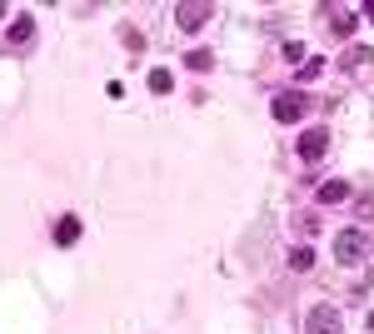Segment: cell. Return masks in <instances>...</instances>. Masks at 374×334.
I'll use <instances>...</instances> for the list:
<instances>
[{
	"label": "cell",
	"mask_w": 374,
	"mask_h": 334,
	"mask_svg": "<svg viewBox=\"0 0 374 334\" xmlns=\"http://www.w3.org/2000/svg\"><path fill=\"white\" fill-rule=\"evenodd\" d=\"M364 255H369L364 229H344V235H335V260H340V264H360Z\"/></svg>",
	"instance_id": "cell-1"
},
{
	"label": "cell",
	"mask_w": 374,
	"mask_h": 334,
	"mask_svg": "<svg viewBox=\"0 0 374 334\" xmlns=\"http://www.w3.org/2000/svg\"><path fill=\"white\" fill-rule=\"evenodd\" d=\"M210 15H215V6H210V0H190V6H175V20H180V30H200Z\"/></svg>",
	"instance_id": "cell-2"
},
{
	"label": "cell",
	"mask_w": 374,
	"mask_h": 334,
	"mask_svg": "<svg viewBox=\"0 0 374 334\" xmlns=\"http://www.w3.org/2000/svg\"><path fill=\"white\" fill-rule=\"evenodd\" d=\"M309 334H340V309L335 304H315L309 309V320H304Z\"/></svg>",
	"instance_id": "cell-3"
},
{
	"label": "cell",
	"mask_w": 374,
	"mask_h": 334,
	"mask_svg": "<svg viewBox=\"0 0 374 334\" xmlns=\"http://www.w3.org/2000/svg\"><path fill=\"white\" fill-rule=\"evenodd\" d=\"M269 110H275L280 125H295V120L304 115V95H300V90H284V95H275V105H269Z\"/></svg>",
	"instance_id": "cell-4"
},
{
	"label": "cell",
	"mask_w": 374,
	"mask_h": 334,
	"mask_svg": "<svg viewBox=\"0 0 374 334\" xmlns=\"http://www.w3.org/2000/svg\"><path fill=\"white\" fill-rule=\"evenodd\" d=\"M324 150H329V130H320V125H315V130L300 135V160L315 165V160H324Z\"/></svg>",
	"instance_id": "cell-5"
},
{
	"label": "cell",
	"mask_w": 374,
	"mask_h": 334,
	"mask_svg": "<svg viewBox=\"0 0 374 334\" xmlns=\"http://www.w3.org/2000/svg\"><path fill=\"white\" fill-rule=\"evenodd\" d=\"M355 25H360L355 10H335V20H329V30H335L340 40H344V35H355Z\"/></svg>",
	"instance_id": "cell-6"
},
{
	"label": "cell",
	"mask_w": 374,
	"mask_h": 334,
	"mask_svg": "<svg viewBox=\"0 0 374 334\" xmlns=\"http://www.w3.org/2000/svg\"><path fill=\"white\" fill-rule=\"evenodd\" d=\"M320 200H324V205H340V200H349V185H344V180H329V185H320Z\"/></svg>",
	"instance_id": "cell-7"
},
{
	"label": "cell",
	"mask_w": 374,
	"mask_h": 334,
	"mask_svg": "<svg viewBox=\"0 0 374 334\" xmlns=\"http://www.w3.org/2000/svg\"><path fill=\"white\" fill-rule=\"evenodd\" d=\"M75 240H80V220H70V215H65V220L55 225V244H75Z\"/></svg>",
	"instance_id": "cell-8"
},
{
	"label": "cell",
	"mask_w": 374,
	"mask_h": 334,
	"mask_svg": "<svg viewBox=\"0 0 374 334\" xmlns=\"http://www.w3.org/2000/svg\"><path fill=\"white\" fill-rule=\"evenodd\" d=\"M30 35H35V25H30V15H15V25H10V45H25Z\"/></svg>",
	"instance_id": "cell-9"
},
{
	"label": "cell",
	"mask_w": 374,
	"mask_h": 334,
	"mask_svg": "<svg viewBox=\"0 0 374 334\" xmlns=\"http://www.w3.org/2000/svg\"><path fill=\"white\" fill-rule=\"evenodd\" d=\"M309 264H315V249H309V244H300V249H289V269H300V275H304Z\"/></svg>",
	"instance_id": "cell-10"
},
{
	"label": "cell",
	"mask_w": 374,
	"mask_h": 334,
	"mask_svg": "<svg viewBox=\"0 0 374 334\" xmlns=\"http://www.w3.org/2000/svg\"><path fill=\"white\" fill-rule=\"evenodd\" d=\"M369 60H374V50H369V45H349L344 65H349V70H360V65H369Z\"/></svg>",
	"instance_id": "cell-11"
},
{
	"label": "cell",
	"mask_w": 374,
	"mask_h": 334,
	"mask_svg": "<svg viewBox=\"0 0 374 334\" xmlns=\"http://www.w3.org/2000/svg\"><path fill=\"white\" fill-rule=\"evenodd\" d=\"M170 85H175L170 70H150V90H155V95H170Z\"/></svg>",
	"instance_id": "cell-12"
},
{
	"label": "cell",
	"mask_w": 374,
	"mask_h": 334,
	"mask_svg": "<svg viewBox=\"0 0 374 334\" xmlns=\"http://www.w3.org/2000/svg\"><path fill=\"white\" fill-rule=\"evenodd\" d=\"M185 60H190V70H210V65H215V55H210V50H190Z\"/></svg>",
	"instance_id": "cell-13"
},
{
	"label": "cell",
	"mask_w": 374,
	"mask_h": 334,
	"mask_svg": "<svg viewBox=\"0 0 374 334\" xmlns=\"http://www.w3.org/2000/svg\"><path fill=\"white\" fill-rule=\"evenodd\" d=\"M324 70V60H304V65H300V80H315Z\"/></svg>",
	"instance_id": "cell-14"
},
{
	"label": "cell",
	"mask_w": 374,
	"mask_h": 334,
	"mask_svg": "<svg viewBox=\"0 0 374 334\" xmlns=\"http://www.w3.org/2000/svg\"><path fill=\"white\" fill-rule=\"evenodd\" d=\"M364 15H369V20H374V0H369V6H364Z\"/></svg>",
	"instance_id": "cell-15"
},
{
	"label": "cell",
	"mask_w": 374,
	"mask_h": 334,
	"mask_svg": "<svg viewBox=\"0 0 374 334\" xmlns=\"http://www.w3.org/2000/svg\"><path fill=\"white\" fill-rule=\"evenodd\" d=\"M369 334H374V315H369Z\"/></svg>",
	"instance_id": "cell-16"
}]
</instances>
